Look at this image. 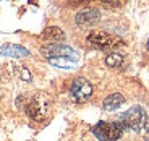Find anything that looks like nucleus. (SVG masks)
Returning <instances> with one entry per match:
<instances>
[{
  "instance_id": "f257e3e1",
  "label": "nucleus",
  "mask_w": 149,
  "mask_h": 141,
  "mask_svg": "<svg viewBox=\"0 0 149 141\" xmlns=\"http://www.w3.org/2000/svg\"><path fill=\"white\" fill-rule=\"evenodd\" d=\"M41 54L44 59H47L57 68H74L79 60L76 50L63 44H49L41 49Z\"/></svg>"
},
{
  "instance_id": "f03ea898",
  "label": "nucleus",
  "mask_w": 149,
  "mask_h": 141,
  "mask_svg": "<svg viewBox=\"0 0 149 141\" xmlns=\"http://www.w3.org/2000/svg\"><path fill=\"white\" fill-rule=\"evenodd\" d=\"M50 107H52V101L47 94L37 93L33 97H29V101L26 102V114L29 115L33 120L36 122H42L49 117L50 114Z\"/></svg>"
},
{
  "instance_id": "7ed1b4c3",
  "label": "nucleus",
  "mask_w": 149,
  "mask_h": 141,
  "mask_svg": "<svg viewBox=\"0 0 149 141\" xmlns=\"http://www.w3.org/2000/svg\"><path fill=\"white\" fill-rule=\"evenodd\" d=\"M117 122L123 126V130H131V131H141L143 126L148 122V114L141 105H133L127 112H123L118 117Z\"/></svg>"
},
{
  "instance_id": "20e7f679",
  "label": "nucleus",
  "mask_w": 149,
  "mask_h": 141,
  "mask_svg": "<svg viewBox=\"0 0 149 141\" xmlns=\"http://www.w3.org/2000/svg\"><path fill=\"white\" fill-rule=\"evenodd\" d=\"M88 42L93 47L101 49V50H112V49H115L123 44L120 37L112 36V34L105 33V31H93L88 36Z\"/></svg>"
},
{
  "instance_id": "39448f33",
  "label": "nucleus",
  "mask_w": 149,
  "mask_h": 141,
  "mask_svg": "<svg viewBox=\"0 0 149 141\" xmlns=\"http://www.w3.org/2000/svg\"><path fill=\"white\" fill-rule=\"evenodd\" d=\"M93 131L99 141H117L123 133V126L118 122H99Z\"/></svg>"
},
{
  "instance_id": "423d86ee",
  "label": "nucleus",
  "mask_w": 149,
  "mask_h": 141,
  "mask_svg": "<svg viewBox=\"0 0 149 141\" xmlns=\"http://www.w3.org/2000/svg\"><path fill=\"white\" fill-rule=\"evenodd\" d=\"M70 94H71V99L74 102H86V101L93 96V86H91V83L86 78L78 76V78H74L73 83H71Z\"/></svg>"
},
{
  "instance_id": "0eeeda50",
  "label": "nucleus",
  "mask_w": 149,
  "mask_h": 141,
  "mask_svg": "<svg viewBox=\"0 0 149 141\" xmlns=\"http://www.w3.org/2000/svg\"><path fill=\"white\" fill-rule=\"evenodd\" d=\"M97 20H99V10H96V8H84V10L78 11L74 21H76L78 26L86 28V26H93Z\"/></svg>"
},
{
  "instance_id": "6e6552de",
  "label": "nucleus",
  "mask_w": 149,
  "mask_h": 141,
  "mask_svg": "<svg viewBox=\"0 0 149 141\" xmlns=\"http://www.w3.org/2000/svg\"><path fill=\"white\" fill-rule=\"evenodd\" d=\"M63 39H65V33L57 26H49L42 33V41L47 42V45L49 44H60V41H63Z\"/></svg>"
},
{
  "instance_id": "1a4fd4ad",
  "label": "nucleus",
  "mask_w": 149,
  "mask_h": 141,
  "mask_svg": "<svg viewBox=\"0 0 149 141\" xmlns=\"http://www.w3.org/2000/svg\"><path fill=\"white\" fill-rule=\"evenodd\" d=\"M0 55H7V57H28L29 50L21 45L16 44H5L0 47Z\"/></svg>"
},
{
  "instance_id": "9d476101",
  "label": "nucleus",
  "mask_w": 149,
  "mask_h": 141,
  "mask_svg": "<svg viewBox=\"0 0 149 141\" xmlns=\"http://www.w3.org/2000/svg\"><path fill=\"white\" fill-rule=\"evenodd\" d=\"M123 102H125V97H123L120 93H113V94H110V96H107L104 99V102H102V109H104V110H109V112L117 110Z\"/></svg>"
},
{
  "instance_id": "9b49d317",
  "label": "nucleus",
  "mask_w": 149,
  "mask_h": 141,
  "mask_svg": "<svg viewBox=\"0 0 149 141\" xmlns=\"http://www.w3.org/2000/svg\"><path fill=\"white\" fill-rule=\"evenodd\" d=\"M123 62H125V57H123V54H120V52H110V54H107V57H105V63L112 68L122 67Z\"/></svg>"
},
{
  "instance_id": "f8f14e48",
  "label": "nucleus",
  "mask_w": 149,
  "mask_h": 141,
  "mask_svg": "<svg viewBox=\"0 0 149 141\" xmlns=\"http://www.w3.org/2000/svg\"><path fill=\"white\" fill-rule=\"evenodd\" d=\"M15 67V71L18 73V76L21 80H24V81H31V75H29V71L26 70V68L23 67V65H13Z\"/></svg>"
},
{
  "instance_id": "ddd939ff",
  "label": "nucleus",
  "mask_w": 149,
  "mask_h": 141,
  "mask_svg": "<svg viewBox=\"0 0 149 141\" xmlns=\"http://www.w3.org/2000/svg\"><path fill=\"white\" fill-rule=\"evenodd\" d=\"M141 135H143V138H144V140H148V141H149V119H148V122H146V125L143 126Z\"/></svg>"
},
{
  "instance_id": "4468645a",
  "label": "nucleus",
  "mask_w": 149,
  "mask_h": 141,
  "mask_svg": "<svg viewBox=\"0 0 149 141\" xmlns=\"http://www.w3.org/2000/svg\"><path fill=\"white\" fill-rule=\"evenodd\" d=\"M148 50H149V42H148Z\"/></svg>"
}]
</instances>
